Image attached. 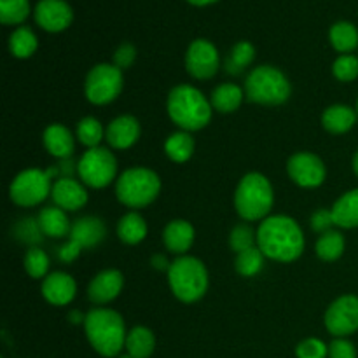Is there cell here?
<instances>
[{
	"label": "cell",
	"instance_id": "cell-1",
	"mask_svg": "<svg viewBox=\"0 0 358 358\" xmlns=\"http://www.w3.org/2000/svg\"><path fill=\"white\" fill-rule=\"evenodd\" d=\"M257 247L271 261L294 262L304 252V233L292 217H266L257 229Z\"/></svg>",
	"mask_w": 358,
	"mask_h": 358
},
{
	"label": "cell",
	"instance_id": "cell-2",
	"mask_svg": "<svg viewBox=\"0 0 358 358\" xmlns=\"http://www.w3.org/2000/svg\"><path fill=\"white\" fill-rule=\"evenodd\" d=\"M84 332L98 355L112 358L126 346V325L121 315L108 308H94L87 311Z\"/></svg>",
	"mask_w": 358,
	"mask_h": 358
},
{
	"label": "cell",
	"instance_id": "cell-3",
	"mask_svg": "<svg viewBox=\"0 0 358 358\" xmlns=\"http://www.w3.org/2000/svg\"><path fill=\"white\" fill-rule=\"evenodd\" d=\"M166 108L170 119L182 131H199L212 121L210 100L189 84H180L170 91Z\"/></svg>",
	"mask_w": 358,
	"mask_h": 358
},
{
	"label": "cell",
	"instance_id": "cell-4",
	"mask_svg": "<svg viewBox=\"0 0 358 358\" xmlns=\"http://www.w3.org/2000/svg\"><path fill=\"white\" fill-rule=\"evenodd\" d=\"M275 203L271 182L262 173H247L238 184L234 192V208L238 215L247 222L264 220L269 215Z\"/></svg>",
	"mask_w": 358,
	"mask_h": 358
},
{
	"label": "cell",
	"instance_id": "cell-5",
	"mask_svg": "<svg viewBox=\"0 0 358 358\" xmlns=\"http://www.w3.org/2000/svg\"><path fill=\"white\" fill-rule=\"evenodd\" d=\"M168 283L178 301L185 304L196 303L208 290V269L199 259L182 255L171 262L168 269Z\"/></svg>",
	"mask_w": 358,
	"mask_h": 358
},
{
	"label": "cell",
	"instance_id": "cell-6",
	"mask_svg": "<svg viewBox=\"0 0 358 358\" xmlns=\"http://www.w3.org/2000/svg\"><path fill=\"white\" fill-rule=\"evenodd\" d=\"M243 91L248 101L275 107L289 100L292 86L282 70L271 65H262L248 73Z\"/></svg>",
	"mask_w": 358,
	"mask_h": 358
},
{
	"label": "cell",
	"instance_id": "cell-7",
	"mask_svg": "<svg viewBox=\"0 0 358 358\" xmlns=\"http://www.w3.org/2000/svg\"><path fill=\"white\" fill-rule=\"evenodd\" d=\"M161 192V178L154 170L135 166L121 173L115 182V196L119 203L133 210L145 208L156 201Z\"/></svg>",
	"mask_w": 358,
	"mask_h": 358
},
{
	"label": "cell",
	"instance_id": "cell-8",
	"mask_svg": "<svg viewBox=\"0 0 358 358\" xmlns=\"http://www.w3.org/2000/svg\"><path fill=\"white\" fill-rule=\"evenodd\" d=\"M124 87L122 70L114 63H100L87 72L84 80V93L93 105L112 103Z\"/></svg>",
	"mask_w": 358,
	"mask_h": 358
},
{
	"label": "cell",
	"instance_id": "cell-9",
	"mask_svg": "<svg viewBox=\"0 0 358 358\" xmlns=\"http://www.w3.org/2000/svg\"><path fill=\"white\" fill-rule=\"evenodd\" d=\"M117 173V159L105 147L87 149L77 163L80 182L91 189H103L112 184Z\"/></svg>",
	"mask_w": 358,
	"mask_h": 358
},
{
	"label": "cell",
	"instance_id": "cell-10",
	"mask_svg": "<svg viewBox=\"0 0 358 358\" xmlns=\"http://www.w3.org/2000/svg\"><path fill=\"white\" fill-rule=\"evenodd\" d=\"M51 180L52 178L45 170H38V168L23 170L10 182V201L16 203L17 206H24V208L41 205L44 199H48V196H51Z\"/></svg>",
	"mask_w": 358,
	"mask_h": 358
},
{
	"label": "cell",
	"instance_id": "cell-11",
	"mask_svg": "<svg viewBox=\"0 0 358 358\" xmlns=\"http://www.w3.org/2000/svg\"><path fill=\"white\" fill-rule=\"evenodd\" d=\"M185 69L192 79H212L220 69V56L215 45L206 38L192 41L185 52Z\"/></svg>",
	"mask_w": 358,
	"mask_h": 358
},
{
	"label": "cell",
	"instance_id": "cell-12",
	"mask_svg": "<svg viewBox=\"0 0 358 358\" xmlns=\"http://www.w3.org/2000/svg\"><path fill=\"white\" fill-rule=\"evenodd\" d=\"M325 327L336 338H346L358 331V297L341 296L325 311Z\"/></svg>",
	"mask_w": 358,
	"mask_h": 358
},
{
	"label": "cell",
	"instance_id": "cell-13",
	"mask_svg": "<svg viewBox=\"0 0 358 358\" xmlns=\"http://www.w3.org/2000/svg\"><path fill=\"white\" fill-rule=\"evenodd\" d=\"M287 171L299 187L306 189H315L322 185L325 175H327L324 161L313 152H297L290 156L289 163H287Z\"/></svg>",
	"mask_w": 358,
	"mask_h": 358
},
{
	"label": "cell",
	"instance_id": "cell-14",
	"mask_svg": "<svg viewBox=\"0 0 358 358\" xmlns=\"http://www.w3.org/2000/svg\"><path fill=\"white\" fill-rule=\"evenodd\" d=\"M73 10L65 0H41L35 6V21L42 30L58 34L72 24Z\"/></svg>",
	"mask_w": 358,
	"mask_h": 358
},
{
	"label": "cell",
	"instance_id": "cell-15",
	"mask_svg": "<svg viewBox=\"0 0 358 358\" xmlns=\"http://www.w3.org/2000/svg\"><path fill=\"white\" fill-rule=\"evenodd\" d=\"M122 287H124L122 273L117 269H105L91 280L87 287V297L93 304L101 306V304L112 303L121 294Z\"/></svg>",
	"mask_w": 358,
	"mask_h": 358
},
{
	"label": "cell",
	"instance_id": "cell-16",
	"mask_svg": "<svg viewBox=\"0 0 358 358\" xmlns=\"http://www.w3.org/2000/svg\"><path fill=\"white\" fill-rule=\"evenodd\" d=\"M42 296L52 306H66L76 299L77 283L70 275L63 271L49 273L42 280Z\"/></svg>",
	"mask_w": 358,
	"mask_h": 358
},
{
	"label": "cell",
	"instance_id": "cell-17",
	"mask_svg": "<svg viewBox=\"0 0 358 358\" xmlns=\"http://www.w3.org/2000/svg\"><path fill=\"white\" fill-rule=\"evenodd\" d=\"M140 133H142V128H140L138 119L133 115H119L114 121H110V124L105 129V140L112 149L126 150L138 142Z\"/></svg>",
	"mask_w": 358,
	"mask_h": 358
},
{
	"label": "cell",
	"instance_id": "cell-18",
	"mask_svg": "<svg viewBox=\"0 0 358 358\" xmlns=\"http://www.w3.org/2000/svg\"><path fill=\"white\" fill-rule=\"evenodd\" d=\"M51 198L56 206L65 212H77L87 203V191L84 184L76 178H58L52 184Z\"/></svg>",
	"mask_w": 358,
	"mask_h": 358
},
{
	"label": "cell",
	"instance_id": "cell-19",
	"mask_svg": "<svg viewBox=\"0 0 358 358\" xmlns=\"http://www.w3.org/2000/svg\"><path fill=\"white\" fill-rule=\"evenodd\" d=\"M105 236H107V227H105L103 220L93 215L77 219L70 231V240L77 241L83 248L96 247L105 240Z\"/></svg>",
	"mask_w": 358,
	"mask_h": 358
},
{
	"label": "cell",
	"instance_id": "cell-20",
	"mask_svg": "<svg viewBox=\"0 0 358 358\" xmlns=\"http://www.w3.org/2000/svg\"><path fill=\"white\" fill-rule=\"evenodd\" d=\"M196 238V231L192 227L191 222L187 220H171L163 231V243L166 247V250H170L171 254L184 255L189 248L192 247Z\"/></svg>",
	"mask_w": 358,
	"mask_h": 358
},
{
	"label": "cell",
	"instance_id": "cell-21",
	"mask_svg": "<svg viewBox=\"0 0 358 358\" xmlns=\"http://www.w3.org/2000/svg\"><path fill=\"white\" fill-rule=\"evenodd\" d=\"M42 142H44L45 150H48L51 156L58 157V159H66V157H72L73 154V136L70 133V129L66 126L55 122V124H49L44 129V135H42Z\"/></svg>",
	"mask_w": 358,
	"mask_h": 358
},
{
	"label": "cell",
	"instance_id": "cell-22",
	"mask_svg": "<svg viewBox=\"0 0 358 358\" xmlns=\"http://www.w3.org/2000/svg\"><path fill=\"white\" fill-rule=\"evenodd\" d=\"M37 222L44 236L49 238H58L59 240V238L70 236V231H72V224L66 217V212L56 205L42 208L37 217Z\"/></svg>",
	"mask_w": 358,
	"mask_h": 358
},
{
	"label": "cell",
	"instance_id": "cell-23",
	"mask_svg": "<svg viewBox=\"0 0 358 358\" xmlns=\"http://www.w3.org/2000/svg\"><path fill=\"white\" fill-rule=\"evenodd\" d=\"M357 115V110L348 105H331L322 114V126L332 135H343L355 126Z\"/></svg>",
	"mask_w": 358,
	"mask_h": 358
},
{
	"label": "cell",
	"instance_id": "cell-24",
	"mask_svg": "<svg viewBox=\"0 0 358 358\" xmlns=\"http://www.w3.org/2000/svg\"><path fill=\"white\" fill-rule=\"evenodd\" d=\"M332 219L343 229L358 227V189L345 192L332 206Z\"/></svg>",
	"mask_w": 358,
	"mask_h": 358
},
{
	"label": "cell",
	"instance_id": "cell-25",
	"mask_svg": "<svg viewBox=\"0 0 358 358\" xmlns=\"http://www.w3.org/2000/svg\"><path fill=\"white\" fill-rule=\"evenodd\" d=\"M243 100L245 91L238 84L231 83H224L217 86L213 90L212 96H210V103H212L213 110L220 112V114H231V112L238 110Z\"/></svg>",
	"mask_w": 358,
	"mask_h": 358
},
{
	"label": "cell",
	"instance_id": "cell-26",
	"mask_svg": "<svg viewBox=\"0 0 358 358\" xmlns=\"http://www.w3.org/2000/svg\"><path fill=\"white\" fill-rule=\"evenodd\" d=\"M147 222L138 212L122 215L117 222V236L126 245H138L147 236Z\"/></svg>",
	"mask_w": 358,
	"mask_h": 358
},
{
	"label": "cell",
	"instance_id": "cell-27",
	"mask_svg": "<svg viewBox=\"0 0 358 358\" xmlns=\"http://www.w3.org/2000/svg\"><path fill=\"white\" fill-rule=\"evenodd\" d=\"M126 352L133 358H149L154 353L156 348V338H154V332L150 329L142 327H133L128 332V338H126Z\"/></svg>",
	"mask_w": 358,
	"mask_h": 358
},
{
	"label": "cell",
	"instance_id": "cell-28",
	"mask_svg": "<svg viewBox=\"0 0 358 358\" xmlns=\"http://www.w3.org/2000/svg\"><path fill=\"white\" fill-rule=\"evenodd\" d=\"M194 138L189 131H177L170 135L164 142V152L173 163H185L194 154Z\"/></svg>",
	"mask_w": 358,
	"mask_h": 358
},
{
	"label": "cell",
	"instance_id": "cell-29",
	"mask_svg": "<svg viewBox=\"0 0 358 358\" xmlns=\"http://www.w3.org/2000/svg\"><path fill=\"white\" fill-rule=\"evenodd\" d=\"M329 41H331L332 48L336 51L343 52V55H350L358 48V30L355 24L348 23V21H339V23L332 24L331 31H329Z\"/></svg>",
	"mask_w": 358,
	"mask_h": 358
},
{
	"label": "cell",
	"instance_id": "cell-30",
	"mask_svg": "<svg viewBox=\"0 0 358 358\" xmlns=\"http://www.w3.org/2000/svg\"><path fill=\"white\" fill-rule=\"evenodd\" d=\"M345 236L339 231H327V233L320 234L317 245H315V252L322 261L334 262L345 254Z\"/></svg>",
	"mask_w": 358,
	"mask_h": 358
},
{
	"label": "cell",
	"instance_id": "cell-31",
	"mask_svg": "<svg viewBox=\"0 0 358 358\" xmlns=\"http://www.w3.org/2000/svg\"><path fill=\"white\" fill-rule=\"evenodd\" d=\"M255 59V48L247 41H241L233 45V49L227 55L226 62H224V69L231 76H240L245 72L248 65Z\"/></svg>",
	"mask_w": 358,
	"mask_h": 358
},
{
	"label": "cell",
	"instance_id": "cell-32",
	"mask_svg": "<svg viewBox=\"0 0 358 358\" xmlns=\"http://www.w3.org/2000/svg\"><path fill=\"white\" fill-rule=\"evenodd\" d=\"M38 41L34 31L28 27H20L10 34L9 37V51L14 58L27 59L37 51Z\"/></svg>",
	"mask_w": 358,
	"mask_h": 358
},
{
	"label": "cell",
	"instance_id": "cell-33",
	"mask_svg": "<svg viewBox=\"0 0 358 358\" xmlns=\"http://www.w3.org/2000/svg\"><path fill=\"white\" fill-rule=\"evenodd\" d=\"M264 257L262 250L259 247H252L248 250L236 254V261H234V269L238 275L245 276V278H252V276L259 275L264 266Z\"/></svg>",
	"mask_w": 358,
	"mask_h": 358
},
{
	"label": "cell",
	"instance_id": "cell-34",
	"mask_svg": "<svg viewBox=\"0 0 358 358\" xmlns=\"http://www.w3.org/2000/svg\"><path fill=\"white\" fill-rule=\"evenodd\" d=\"M77 140L87 149L100 147V142L105 138V129L101 128V122L94 117H84L77 122L76 129Z\"/></svg>",
	"mask_w": 358,
	"mask_h": 358
},
{
	"label": "cell",
	"instance_id": "cell-35",
	"mask_svg": "<svg viewBox=\"0 0 358 358\" xmlns=\"http://www.w3.org/2000/svg\"><path fill=\"white\" fill-rule=\"evenodd\" d=\"M30 14L28 0H0V21L2 24H21Z\"/></svg>",
	"mask_w": 358,
	"mask_h": 358
},
{
	"label": "cell",
	"instance_id": "cell-36",
	"mask_svg": "<svg viewBox=\"0 0 358 358\" xmlns=\"http://www.w3.org/2000/svg\"><path fill=\"white\" fill-rule=\"evenodd\" d=\"M23 266H24V271H27L31 278L35 280L45 278L49 271L48 254L38 247L28 248L23 259Z\"/></svg>",
	"mask_w": 358,
	"mask_h": 358
},
{
	"label": "cell",
	"instance_id": "cell-37",
	"mask_svg": "<svg viewBox=\"0 0 358 358\" xmlns=\"http://www.w3.org/2000/svg\"><path fill=\"white\" fill-rule=\"evenodd\" d=\"M255 243H257V231H254L247 224H240V226H236L231 231L229 247L236 254H241V252L255 247Z\"/></svg>",
	"mask_w": 358,
	"mask_h": 358
},
{
	"label": "cell",
	"instance_id": "cell-38",
	"mask_svg": "<svg viewBox=\"0 0 358 358\" xmlns=\"http://www.w3.org/2000/svg\"><path fill=\"white\" fill-rule=\"evenodd\" d=\"M332 73L341 83H352L358 77V58L353 55H341L332 63Z\"/></svg>",
	"mask_w": 358,
	"mask_h": 358
},
{
	"label": "cell",
	"instance_id": "cell-39",
	"mask_svg": "<svg viewBox=\"0 0 358 358\" xmlns=\"http://www.w3.org/2000/svg\"><path fill=\"white\" fill-rule=\"evenodd\" d=\"M14 234L20 241L27 245H34V247L41 243L42 238H44V233H42L37 219H21L14 227Z\"/></svg>",
	"mask_w": 358,
	"mask_h": 358
},
{
	"label": "cell",
	"instance_id": "cell-40",
	"mask_svg": "<svg viewBox=\"0 0 358 358\" xmlns=\"http://www.w3.org/2000/svg\"><path fill=\"white\" fill-rule=\"evenodd\" d=\"M297 358H325L329 357V346L322 339L308 338L296 348Z\"/></svg>",
	"mask_w": 358,
	"mask_h": 358
},
{
	"label": "cell",
	"instance_id": "cell-41",
	"mask_svg": "<svg viewBox=\"0 0 358 358\" xmlns=\"http://www.w3.org/2000/svg\"><path fill=\"white\" fill-rule=\"evenodd\" d=\"M136 59V49L135 45L129 44V42H124V44L119 45L114 52V65L117 66L119 70H128L129 66L135 63Z\"/></svg>",
	"mask_w": 358,
	"mask_h": 358
},
{
	"label": "cell",
	"instance_id": "cell-42",
	"mask_svg": "<svg viewBox=\"0 0 358 358\" xmlns=\"http://www.w3.org/2000/svg\"><path fill=\"white\" fill-rule=\"evenodd\" d=\"M329 358H357V350L348 339L336 338L329 345Z\"/></svg>",
	"mask_w": 358,
	"mask_h": 358
},
{
	"label": "cell",
	"instance_id": "cell-43",
	"mask_svg": "<svg viewBox=\"0 0 358 358\" xmlns=\"http://www.w3.org/2000/svg\"><path fill=\"white\" fill-rule=\"evenodd\" d=\"M332 226H336L332 219V210L320 208L311 215V229L318 234H324L327 231H332Z\"/></svg>",
	"mask_w": 358,
	"mask_h": 358
},
{
	"label": "cell",
	"instance_id": "cell-44",
	"mask_svg": "<svg viewBox=\"0 0 358 358\" xmlns=\"http://www.w3.org/2000/svg\"><path fill=\"white\" fill-rule=\"evenodd\" d=\"M80 252H83V247H80L77 241L69 240L66 243H63L62 247L58 248V259L62 262H66V264H70V262H73L77 257H79Z\"/></svg>",
	"mask_w": 358,
	"mask_h": 358
},
{
	"label": "cell",
	"instance_id": "cell-45",
	"mask_svg": "<svg viewBox=\"0 0 358 358\" xmlns=\"http://www.w3.org/2000/svg\"><path fill=\"white\" fill-rule=\"evenodd\" d=\"M58 171L62 177L59 178H73L72 175L77 173V163L72 159V157H66V159H59Z\"/></svg>",
	"mask_w": 358,
	"mask_h": 358
},
{
	"label": "cell",
	"instance_id": "cell-46",
	"mask_svg": "<svg viewBox=\"0 0 358 358\" xmlns=\"http://www.w3.org/2000/svg\"><path fill=\"white\" fill-rule=\"evenodd\" d=\"M150 262H152V266L156 269H159V271H168V269H170V262H168V259L164 257V255H161V254H157V255H154L152 259H150Z\"/></svg>",
	"mask_w": 358,
	"mask_h": 358
},
{
	"label": "cell",
	"instance_id": "cell-47",
	"mask_svg": "<svg viewBox=\"0 0 358 358\" xmlns=\"http://www.w3.org/2000/svg\"><path fill=\"white\" fill-rule=\"evenodd\" d=\"M189 3H192V6H199V7H203V6H210V3H215V2H219V0H187Z\"/></svg>",
	"mask_w": 358,
	"mask_h": 358
},
{
	"label": "cell",
	"instance_id": "cell-48",
	"mask_svg": "<svg viewBox=\"0 0 358 358\" xmlns=\"http://www.w3.org/2000/svg\"><path fill=\"white\" fill-rule=\"evenodd\" d=\"M353 171H355V175L358 177V152L353 156Z\"/></svg>",
	"mask_w": 358,
	"mask_h": 358
},
{
	"label": "cell",
	"instance_id": "cell-49",
	"mask_svg": "<svg viewBox=\"0 0 358 358\" xmlns=\"http://www.w3.org/2000/svg\"><path fill=\"white\" fill-rule=\"evenodd\" d=\"M119 358H133L131 355H128V353H126V355H122V357H119Z\"/></svg>",
	"mask_w": 358,
	"mask_h": 358
},
{
	"label": "cell",
	"instance_id": "cell-50",
	"mask_svg": "<svg viewBox=\"0 0 358 358\" xmlns=\"http://www.w3.org/2000/svg\"><path fill=\"white\" fill-rule=\"evenodd\" d=\"M357 114H358V100H357Z\"/></svg>",
	"mask_w": 358,
	"mask_h": 358
}]
</instances>
